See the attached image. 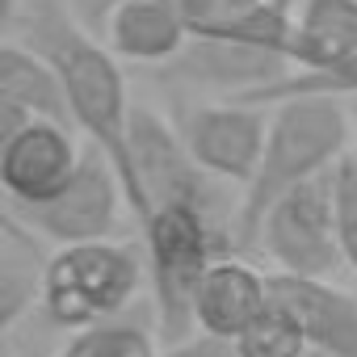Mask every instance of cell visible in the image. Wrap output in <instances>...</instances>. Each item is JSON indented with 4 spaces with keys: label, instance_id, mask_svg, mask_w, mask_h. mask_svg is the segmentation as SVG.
<instances>
[{
    "label": "cell",
    "instance_id": "52a82bcc",
    "mask_svg": "<svg viewBox=\"0 0 357 357\" xmlns=\"http://www.w3.org/2000/svg\"><path fill=\"white\" fill-rule=\"evenodd\" d=\"M269 126L273 114L269 105H252L231 97L227 105H202L185 118L181 139L190 147V155L219 181H227L231 190H248L252 176L265 160L269 147Z\"/></svg>",
    "mask_w": 357,
    "mask_h": 357
},
{
    "label": "cell",
    "instance_id": "7c38bea8",
    "mask_svg": "<svg viewBox=\"0 0 357 357\" xmlns=\"http://www.w3.org/2000/svg\"><path fill=\"white\" fill-rule=\"evenodd\" d=\"M105 47L130 63H172L190 47V26L160 0H109L101 9Z\"/></svg>",
    "mask_w": 357,
    "mask_h": 357
},
{
    "label": "cell",
    "instance_id": "8fae6325",
    "mask_svg": "<svg viewBox=\"0 0 357 357\" xmlns=\"http://www.w3.org/2000/svg\"><path fill=\"white\" fill-rule=\"evenodd\" d=\"M172 72L198 80V84H215L227 89L231 97L244 93H261L269 84H278L282 76H290V59L252 43H236V38H190V47L172 59Z\"/></svg>",
    "mask_w": 357,
    "mask_h": 357
},
{
    "label": "cell",
    "instance_id": "2e32d148",
    "mask_svg": "<svg viewBox=\"0 0 357 357\" xmlns=\"http://www.w3.org/2000/svg\"><path fill=\"white\" fill-rule=\"evenodd\" d=\"M240 357H315L303 328L294 324L290 311H282L278 303H269L240 336H236Z\"/></svg>",
    "mask_w": 357,
    "mask_h": 357
},
{
    "label": "cell",
    "instance_id": "8992f818",
    "mask_svg": "<svg viewBox=\"0 0 357 357\" xmlns=\"http://www.w3.org/2000/svg\"><path fill=\"white\" fill-rule=\"evenodd\" d=\"M126 202V185L114 172V164L105 160V151H97L93 143L84 147V160L76 168V176L68 181V190H59L51 202L38 206H9L26 227H34L47 244L55 248H72V244H97L109 240L118 231V215Z\"/></svg>",
    "mask_w": 357,
    "mask_h": 357
},
{
    "label": "cell",
    "instance_id": "d6986e66",
    "mask_svg": "<svg viewBox=\"0 0 357 357\" xmlns=\"http://www.w3.org/2000/svg\"><path fill=\"white\" fill-rule=\"evenodd\" d=\"M160 357H240L236 340H223V336H211V332H194L185 340L168 344Z\"/></svg>",
    "mask_w": 357,
    "mask_h": 357
},
{
    "label": "cell",
    "instance_id": "44dd1931",
    "mask_svg": "<svg viewBox=\"0 0 357 357\" xmlns=\"http://www.w3.org/2000/svg\"><path fill=\"white\" fill-rule=\"evenodd\" d=\"M349 122H353V147H357V97H353V105H349Z\"/></svg>",
    "mask_w": 357,
    "mask_h": 357
},
{
    "label": "cell",
    "instance_id": "3957f363",
    "mask_svg": "<svg viewBox=\"0 0 357 357\" xmlns=\"http://www.w3.org/2000/svg\"><path fill=\"white\" fill-rule=\"evenodd\" d=\"M143 248H147V282L155 298V324L168 344L198 332L194 324V298L206 282V273L231 257L236 227L202 206H155L143 223Z\"/></svg>",
    "mask_w": 357,
    "mask_h": 357
},
{
    "label": "cell",
    "instance_id": "30bf717a",
    "mask_svg": "<svg viewBox=\"0 0 357 357\" xmlns=\"http://www.w3.org/2000/svg\"><path fill=\"white\" fill-rule=\"evenodd\" d=\"M38 118L76 126L72 109H68L63 80L51 68V59L9 34L5 47H0V139L22 130L26 122H38Z\"/></svg>",
    "mask_w": 357,
    "mask_h": 357
},
{
    "label": "cell",
    "instance_id": "7a4b0ae2",
    "mask_svg": "<svg viewBox=\"0 0 357 357\" xmlns=\"http://www.w3.org/2000/svg\"><path fill=\"white\" fill-rule=\"evenodd\" d=\"M349 139H353V122H349V109L340 105V97H290V101L273 105L265 160L252 176V185L240 194L236 244L257 248L269 211L290 190L332 172L344 160Z\"/></svg>",
    "mask_w": 357,
    "mask_h": 357
},
{
    "label": "cell",
    "instance_id": "ffe728a7",
    "mask_svg": "<svg viewBox=\"0 0 357 357\" xmlns=\"http://www.w3.org/2000/svg\"><path fill=\"white\" fill-rule=\"evenodd\" d=\"M22 5H26V0H0V9H5V22H13V17L22 13Z\"/></svg>",
    "mask_w": 357,
    "mask_h": 357
},
{
    "label": "cell",
    "instance_id": "6da1fadb",
    "mask_svg": "<svg viewBox=\"0 0 357 357\" xmlns=\"http://www.w3.org/2000/svg\"><path fill=\"white\" fill-rule=\"evenodd\" d=\"M22 22V38L26 47H34L38 55L51 59V68L63 80L68 93V109L76 130H84V139L105 151V160L114 164V172L126 185V202L130 215H143V198H139V172H135V147H130V122H135V105L118 68V55L101 43H93L72 13L59 0H30V5L9 22Z\"/></svg>",
    "mask_w": 357,
    "mask_h": 357
},
{
    "label": "cell",
    "instance_id": "5b68a950",
    "mask_svg": "<svg viewBox=\"0 0 357 357\" xmlns=\"http://www.w3.org/2000/svg\"><path fill=\"white\" fill-rule=\"evenodd\" d=\"M261 252L290 278H328L344 265L336 231V168L290 190L261 227Z\"/></svg>",
    "mask_w": 357,
    "mask_h": 357
},
{
    "label": "cell",
    "instance_id": "5bb4252c",
    "mask_svg": "<svg viewBox=\"0 0 357 357\" xmlns=\"http://www.w3.org/2000/svg\"><path fill=\"white\" fill-rule=\"evenodd\" d=\"M51 257L43 252V236L26 227L13 211L0 215V332H13L34 307L47 298Z\"/></svg>",
    "mask_w": 357,
    "mask_h": 357
},
{
    "label": "cell",
    "instance_id": "277c9868",
    "mask_svg": "<svg viewBox=\"0 0 357 357\" xmlns=\"http://www.w3.org/2000/svg\"><path fill=\"white\" fill-rule=\"evenodd\" d=\"M143 273H147V261H139L135 248L114 240L55 248L43 307L59 328L89 332V328L114 324V315L130 307Z\"/></svg>",
    "mask_w": 357,
    "mask_h": 357
},
{
    "label": "cell",
    "instance_id": "e0dca14e",
    "mask_svg": "<svg viewBox=\"0 0 357 357\" xmlns=\"http://www.w3.org/2000/svg\"><path fill=\"white\" fill-rule=\"evenodd\" d=\"M97 5L105 9L109 0H97ZM160 5H168L176 17H181L194 38H219L257 5V0H160Z\"/></svg>",
    "mask_w": 357,
    "mask_h": 357
},
{
    "label": "cell",
    "instance_id": "ac0fdd59",
    "mask_svg": "<svg viewBox=\"0 0 357 357\" xmlns=\"http://www.w3.org/2000/svg\"><path fill=\"white\" fill-rule=\"evenodd\" d=\"M336 231L344 269L357 273V155H344L336 164Z\"/></svg>",
    "mask_w": 357,
    "mask_h": 357
},
{
    "label": "cell",
    "instance_id": "ba28073f",
    "mask_svg": "<svg viewBox=\"0 0 357 357\" xmlns=\"http://www.w3.org/2000/svg\"><path fill=\"white\" fill-rule=\"evenodd\" d=\"M84 147L76 143V126L63 122H26L22 130L0 139V185L9 206L51 202L76 176Z\"/></svg>",
    "mask_w": 357,
    "mask_h": 357
},
{
    "label": "cell",
    "instance_id": "9a60e30c",
    "mask_svg": "<svg viewBox=\"0 0 357 357\" xmlns=\"http://www.w3.org/2000/svg\"><path fill=\"white\" fill-rule=\"evenodd\" d=\"M357 59V0H298L290 68L324 72Z\"/></svg>",
    "mask_w": 357,
    "mask_h": 357
},
{
    "label": "cell",
    "instance_id": "9c48e42d",
    "mask_svg": "<svg viewBox=\"0 0 357 357\" xmlns=\"http://www.w3.org/2000/svg\"><path fill=\"white\" fill-rule=\"evenodd\" d=\"M269 303L294 315L315 357H357V294L328 278L269 273Z\"/></svg>",
    "mask_w": 357,
    "mask_h": 357
},
{
    "label": "cell",
    "instance_id": "4fadbf2b",
    "mask_svg": "<svg viewBox=\"0 0 357 357\" xmlns=\"http://www.w3.org/2000/svg\"><path fill=\"white\" fill-rule=\"evenodd\" d=\"M265 307H269V278L240 257H223L206 273V282L194 298V324H198V332L236 340Z\"/></svg>",
    "mask_w": 357,
    "mask_h": 357
}]
</instances>
